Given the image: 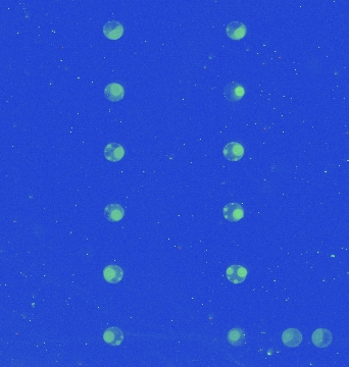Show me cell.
<instances>
[{
    "label": "cell",
    "instance_id": "1",
    "mask_svg": "<svg viewBox=\"0 0 349 367\" xmlns=\"http://www.w3.org/2000/svg\"><path fill=\"white\" fill-rule=\"evenodd\" d=\"M332 341V334L326 328H318L311 335V342L318 348H327L331 345Z\"/></svg>",
    "mask_w": 349,
    "mask_h": 367
},
{
    "label": "cell",
    "instance_id": "2",
    "mask_svg": "<svg viewBox=\"0 0 349 367\" xmlns=\"http://www.w3.org/2000/svg\"><path fill=\"white\" fill-rule=\"evenodd\" d=\"M223 215H224V218L227 219L228 222L236 223L244 217V209H243L242 205L231 202V203H228L224 207Z\"/></svg>",
    "mask_w": 349,
    "mask_h": 367
},
{
    "label": "cell",
    "instance_id": "3",
    "mask_svg": "<svg viewBox=\"0 0 349 367\" xmlns=\"http://www.w3.org/2000/svg\"><path fill=\"white\" fill-rule=\"evenodd\" d=\"M223 153L226 159L230 161H238L244 155V148L238 142H230L224 147Z\"/></svg>",
    "mask_w": 349,
    "mask_h": 367
},
{
    "label": "cell",
    "instance_id": "4",
    "mask_svg": "<svg viewBox=\"0 0 349 367\" xmlns=\"http://www.w3.org/2000/svg\"><path fill=\"white\" fill-rule=\"evenodd\" d=\"M103 34L110 40H118L124 34V27L118 21H110L103 26Z\"/></svg>",
    "mask_w": 349,
    "mask_h": 367
},
{
    "label": "cell",
    "instance_id": "5",
    "mask_svg": "<svg viewBox=\"0 0 349 367\" xmlns=\"http://www.w3.org/2000/svg\"><path fill=\"white\" fill-rule=\"evenodd\" d=\"M244 94H245V90H244L243 86L236 82H232L226 85L224 88V96L227 98V100L231 102L241 100Z\"/></svg>",
    "mask_w": 349,
    "mask_h": 367
},
{
    "label": "cell",
    "instance_id": "6",
    "mask_svg": "<svg viewBox=\"0 0 349 367\" xmlns=\"http://www.w3.org/2000/svg\"><path fill=\"white\" fill-rule=\"evenodd\" d=\"M302 335L298 329L288 328L282 334V342L288 348H296L301 344Z\"/></svg>",
    "mask_w": 349,
    "mask_h": 367
},
{
    "label": "cell",
    "instance_id": "7",
    "mask_svg": "<svg viewBox=\"0 0 349 367\" xmlns=\"http://www.w3.org/2000/svg\"><path fill=\"white\" fill-rule=\"evenodd\" d=\"M125 154L123 146L118 143H110L104 148V156L111 162L120 161Z\"/></svg>",
    "mask_w": 349,
    "mask_h": 367
},
{
    "label": "cell",
    "instance_id": "8",
    "mask_svg": "<svg viewBox=\"0 0 349 367\" xmlns=\"http://www.w3.org/2000/svg\"><path fill=\"white\" fill-rule=\"evenodd\" d=\"M226 33L232 40H240L246 35V27L241 22H232L226 27Z\"/></svg>",
    "mask_w": 349,
    "mask_h": 367
},
{
    "label": "cell",
    "instance_id": "9",
    "mask_svg": "<svg viewBox=\"0 0 349 367\" xmlns=\"http://www.w3.org/2000/svg\"><path fill=\"white\" fill-rule=\"evenodd\" d=\"M124 208L119 203H112L104 208V216L112 223H118L124 217Z\"/></svg>",
    "mask_w": 349,
    "mask_h": 367
},
{
    "label": "cell",
    "instance_id": "10",
    "mask_svg": "<svg viewBox=\"0 0 349 367\" xmlns=\"http://www.w3.org/2000/svg\"><path fill=\"white\" fill-rule=\"evenodd\" d=\"M125 90L119 83H111L104 88V95L112 102H118L124 98Z\"/></svg>",
    "mask_w": 349,
    "mask_h": 367
},
{
    "label": "cell",
    "instance_id": "11",
    "mask_svg": "<svg viewBox=\"0 0 349 367\" xmlns=\"http://www.w3.org/2000/svg\"><path fill=\"white\" fill-rule=\"evenodd\" d=\"M103 277L110 284H118L123 280L124 272L119 265L110 264L103 269Z\"/></svg>",
    "mask_w": 349,
    "mask_h": 367
},
{
    "label": "cell",
    "instance_id": "12",
    "mask_svg": "<svg viewBox=\"0 0 349 367\" xmlns=\"http://www.w3.org/2000/svg\"><path fill=\"white\" fill-rule=\"evenodd\" d=\"M226 273L232 284H241L246 279L247 270L241 265H232L227 269Z\"/></svg>",
    "mask_w": 349,
    "mask_h": 367
},
{
    "label": "cell",
    "instance_id": "13",
    "mask_svg": "<svg viewBox=\"0 0 349 367\" xmlns=\"http://www.w3.org/2000/svg\"><path fill=\"white\" fill-rule=\"evenodd\" d=\"M103 340L112 346H120L124 340V334L118 327H110L104 332Z\"/></svg>",
    "mask_w": 349,
    "mask_h": 367
},
{
    "label": "cell",
    "instance_id": "14",
    "mask_svg": "<svg viewBox=\"0 0 349 367\" xmlns=\"http://www.w3.org/2000/svg\"><path fill=\"white\" fill-rule=\"evenodd\" d=\"M228 342L232 346H241L245 342V334L241 328H233L228 333Z\"/></svg>",
    "mask_w": 349,
    "mask_h": 367
}]
</instances>
